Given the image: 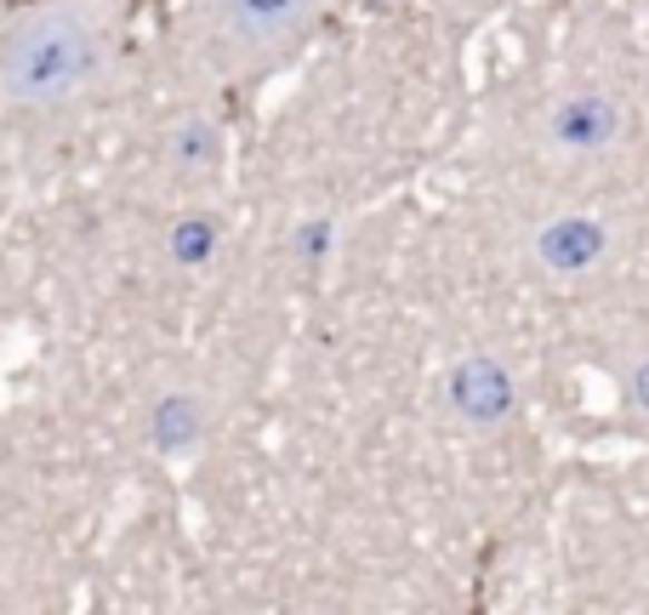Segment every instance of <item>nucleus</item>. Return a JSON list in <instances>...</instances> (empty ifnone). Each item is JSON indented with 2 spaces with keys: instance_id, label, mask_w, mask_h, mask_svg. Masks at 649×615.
<instances>
[{
  "instance_id": "obj_5",
  "label": "nucleus",
  "mask_w": 649,
  "mask_h": 615,
  "mask_svg": "<svg viewBox=\"0 0 649 615\" xmlns=\"http://www.w3.org/2000/svg\"><path fill=\"white\" fill-rule=\"evenodd\" d=\"M559 137H570V143H598V137H610V109L604 103H570L559 115Z\"/></svg>"
},
{
  "instance_id": "obj_2",
  "label": "nucleus",
  "mask_w": 649,
  "mask_h": 615,
  "mask_svg": "<svg viewBox=\"0 0 649 615\" xmlns=\"http://www.w3.org/2000/svg\"><path fill=\"white\" fill-rule=\"evenodd\" d=\"M456 405L468 410V416H502L508 410V376L495 370V365H462V376H456Z\"/></svg>"
},
{
  "instance_id": "obj_4",
  "label": "nucleus",
  "mask_w": 649,
  "mask_h": 615,
  "mask_svg": "<svg viewBox=\"0 0 649 615\" xmlns=\"http://www.w3.org/2000/svg\"><path fill=\"white\" fill-rule=\"evenodd\" d=\"M598 246H604V240H598V228L592 222H559V228H547V240H541V251H547V262H553V268H587L592 257H598Z\"/></svg>"
},
{
  "instance_id": "obj_6",
  "label": "nucleus",
  "mask_w": 649,
  "mask_h": 615,
  "mask_svg": "<svg viewBox=\"0 0 649 615\" xmlns=\"http://www.w3.org/2000/svg\"><path fill=\"white\" fill-rule=\"evenodd\" d=\"M638 399H643V405H649V365H643V370H638Z\"/></svg>"
},
{
  "instance_id": "obj_3",
  "label": "nucleus",
  "mask_w": 649,
  "mask_h": 615,
  "mask_svg": "<svg viewBox=\"0 0 649 615\" xmlns=\"http://www.w3.org/2000/svg\"><path fill=\"white\" fill-rule=\"evenodd\" d=\"M308 12V0H228V23L239 34H285Z\"/></svg>"
},
{
  "instance_id": "obj_1",
  "label": "nucleus",
  "mask_w": 649,
  "mask_h": 615,
  "mask_svg": "<svg viewBox=\"0 0 649 615\" xmlns=\"http://www.w3.org/2000/svg\"><path fill=\"white\" fill-rule=\"evenodd\" d=\"M97 69V34L86 18L52 12L23 23L0 52V91L18 103H52Z\"/></svg>"
}]
</instances>
